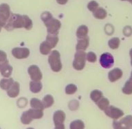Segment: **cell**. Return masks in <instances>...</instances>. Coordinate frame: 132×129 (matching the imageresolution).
<instances>
[{
	"label": "cell",
	"instance_id": "26",
	"mask_svg": "<svg viewBox=\"0 0 132 129\" xmlns=\"http://www.w3.org/2000/svg\"><path fill=\"white\" fill-rule=\"evenodd\" d=\"M96 104L98 107L101 109V111H104L105 110H106L109 106V100L107 98L103 97V98H102L98 102L96 103Z\"/></svg>",
	"mask_w": 132,
	"mask_h": 129
},
{
	"label": "cell",
	"instance_id": "13",
	"mask_svg": "<svg viewBox=\"0 0 132 129\" xmlns=\"http://www.w3.org/2000/svg\"><path fill=\"white\" fill-rule=\"evenodd\" d=\"M66 115L65 112L61 110H58L55 111L53 115V122L54 125L57 126L64 123L65 120Z\"/></svg>",
	"mask_w": 132,
	"mask_h": 129
},
{
	"label": "cell",
	"instance_id": "42",
	"mask_svg": "<svg viewBox=\"0 0 132 129\" xmlns=\"http://www.w3.org/2000/svg\"><path fill=\"white\" fill-rule=\"evenodd\" d=\"M125 2H129L132 5V0H125Z\"/></svg>",
	"mask_w": 132,
	"mask_h": 129
},
{
	"label": "cell",
	"instance_id": "17",
	"mask_svg": "<svg viewBox=\"0 0 132 129\" xmlns=\"http://www.w3.org/2000/svg\"><path fill=\"white\" fill-rule=\"evenodd\" d=\"M14 82L13 78H4L0 80V88L2 90L8 91Z\"/></svg>",
	"mask_w": 132,
	"mask_h": 129
},
{
	"label": "cell",
	"instance_id": "11",
	"mask_svg": "<svg viewBox=\"0 0 132 129\" xmlns=\"http://www.w3.org/2000/svg\"><path fill=\"white\" fill-rule=\"evenodd\" d=\"M13 68L10 65L8 60L4 63H0V73L4 78H10Z\"/></svg>",
	"mask_w": 132,
	"mask_h": 129
},
{
	"label": "cell",
	"instance_id": "33",
	"mask_svg": "<svg viewBox=\"0 0 132 129\" xmlns=\"http://www.w3.org/2000/svg\"><path fill=\"white\" fill-rule=\"evenodd\" d=\"M52 18H53L52 14L51 12H48V11H45V12H42V14H41V19L43 22V23H47Z\"/></svg>",
	"mask_w": 132,
	"mask_h": 129
},
{
	"label": "cell",
	"instance_id": "40",
	"mask_svg": "<svg viewBox=\"0 0 132 129\" xmlns=\"http://www.w3.org/2000/svg\"><path fill=\"white\" fill-rule=\"evenodd\" d=\"M54 129H65V125H64L63 124H62L55 126Z\"/></svg>",
	"mask_w": 132,
	"mask_h": 129
},
{
	"label": "cell",
	"instance_id": "8",
	"mask_svg": "<svg viewBox=\"0 0 132 129\" xmlns=\"http://www.w3.org/2000/svg\"><path fill=\"white\" fill-rule=\"evenodd\" d=\"M100 64L105 69H110L114 64V58L109 52H105L101 54L100 57Z\"/></svg>",
	"mask_w": 132,
	"mask_h": 129
},
{
	"label": "cell",
	"instance_id": "12",
	"mask_svg": "<svg viewBox=\"0 0 132 129\" xmlns=\"http://www.w3.org/2000/svg\"><path fill=\"white\" fill-rule=\"evenodd\" d=\"M123 72L120 68H115L108 73V79L111 82H115L122 77Z\"/></svg>",
	"mask_w": 132,
	"mask_h": 129
},
{
	"label": "cell",
	"instance_id": "20",
	"mask_svg": "<svg viewBox=\"0 0 132 129\" xmlns=\"http://www.w3.org/2000/svg\"><path fill=\"white\" fill-rule=\"evenodd\" d=\"M93 16L96 19L103 20V19H105L107 17V12L105 8H102V7H99L96 10H95L94 12H93Z\"/></svg>",
	"mask_w": 132,
	"mask_h": 129
},
{
	"label": "cell",
	"instance_id": "23",
	"mask_svg": "<svg viewBox=\"0 0 132 129\" xmlns=\"http://www.w3.org/2000/svg\"><path fill=\"white\" fill-rule=\"evenodd\" d=\"M30 107L32 109H39V110H42V111H43L45 109L42 101H41L39 99L32 98L30 100Z\"/></svg>",
	"mask_w": 132,
	"mask_h": 129
},
{
	"label": "cell",
	"instance_id": "25",
	"mask_svg": "<svg viewBox=\"0 0 132 129\" xmlns=\"http://www.w3.org/2000/svg\"><path fill=\"white\" fill-rule=\"evenodd\" d=\"M103 97V92L98 89L93 90L90 93L91 100L95 103H97Z\"/></svg>",
	"mask_w": 132,
	"mask_h": 129
},
{
	"label": "cell",
	"instance_id": "34",
	"mask_svg": "<svg viewBox=\"0 0 132 129\" xmlns=\"http://www.w3.org/2000/svg\"><path fill=\"white\" fill-rule=\"evenodd\" d=\"M87 9L93 13L95 10H96L99 8V4L97 2H96L94 0H92L87 4Z\"/></svg>",
	"mask_w": 132,
	"mask_h": 129
},
{
	"label": "cell",
	"instance_id": "27",
	"mask_svg": "<svg viewBox=\"0 0 132 129\" xmlns=\"http://www.w3.org/2000/svg\"><path fill=\"white\" fill-rule=\"evenodd\" d=\"M122 92L125 95L132 94V80H129L125 82V84L122 88Z\"/></svg>",
	"mask_w": 132,
	"mask_h": 129
},
{
	"label": "cell",
	"instance_id": "24",
	"mask_svg": "<svg viewBox=\"0 0 132 129\" xmlns=\"http://www.w3.org/2000/svg\"><path fill=\"white\" fill-rule=\"evenodd\" d=\"M42 102H43V105L44 106V108L47 109V108L51 107L54 105V98L52 96L48 94L44 96V98L42 100Z\"/></svg>",
	"mask_w": 132,
	"mask_h": 129
},
{
	"label": "cell",
	"instance_id": "29",
	"mask_svg": "<svg viewBox=\"0 0 132 129\" xmlns=\"http://www.w3.org/2000/svg\"><path fill=\"white\" fill-rule=\"evenodd\" d=\"M120 40L118 37H113L108 41L109 47L112 49H116L120 47Z\"/></svg>",
	"mask_w": 132,
	"mask_h": 129
},
{
	"label": "cell",
	"instance_id": "32",
	"mask_svg": "<svg viewBox=\"0 0 132 129\" xmlns=\"http://www.w3.org/2000/svg\"><path fill=\"white\" fill-rule=\"evenodd\" d=\"M77 87L74 84H68L65 87V93L67 95H73L77 91Z\"/></svg>",
	"mask_w": 132,
	"mask_h": 129
},
{
	"label": "cell",
	"instance_id": "9",
	"mask_svg": "<svg viewBox=\"0 0 132 129\" xmlns=\"http://www.w3.org/2000/svg\"><path fill=\"white\" fill-rule=\"evenodd\" d=\"M28 73L32 81H41L43 78V74L38 66L32 65L28 69Z\"/></svg>",
	"mask_w": 132,
	"mask_h": 129
},
{
	"label": "cell",
	"instance_id": "22",
	"mask_svg": "<svg viewBox=\"0 0 132 129\" xmlns=\"http://www.w3.org/2000/svg\"><path fill=\"white\" fill-rule=\"evenodd\" d=\"M51 46L46 42V41H43L41 43L40 47H39V51L41 52V54L43 55H48L51 53L52 51Z\"/></svg>",
	"mask_w": 132,
	"mask_h": 129
},
{
	"label": "cell",
	"instance_id": "1",
	"mask_svg": "<svg viewBox=\"0 0 132 129\" xmlns=\"http://www.w3.org/2000/svg\"><path fill=\"white\" fill-rule=\"evenodd\" d=\"M24 26L23 23V15L19 14L12 13L10 15V18L7 21L4 28L7 31H12L14 29L22 28Z\"/></svg>",
	"mask_w": 132,
	"mask_h": 129
},
{
	"label": "cell",
	"instance_id": "15",
	"mask_svg": "<svg viewBox=\"0 0 132 129\" xmlns=\"http://www.w3.org/2000/svg\"><path fill=\"white\" fill-rule=\"evenodd\" d=\"M89 45V39L88 37L84 39H78L76 45V51H85Z\"/></svg>",
	"mask_w": 132,
	"mask_h": 129
},
{
	"label": "cell",
	"instance_id": "18",
	"mask_svg": "<svg viewBox=\"0 0 132 129\" xmlns=\"http://www.w3.org/2000/svg\"><path fill=\"white\" fill-rule=\"evenodd\" d=\"M27 112L32 119H39L43 117V111L42 110L30 109L27 111Z\"/></svg>",
	"mask_w": 132,
	"mask_h": 129
},
{
	"label": "cell",
	"instance_id": "6",
	"mask_svg": "<svg viewBox=\"0 0 132 129\" xmlns=\"http://www.w3.org/2000/svg\"><path fill=\"white\" fill-rule=\"evenodd\" d=\"M12 12L10 11V7L8 4L3 3L0 4V24L3 28H4Z\"/></svg>",
	"mask_w": 132,
	"mask_h": 129
},
{
	"label": "cell",
	"instance_id": "47",
	"mask_svg": "<svg viewBox=\"0 0 132 129\" xmlns=\"http://www.w3.org/2000/svg\"><path fill=\"white\" fill-rule=\"evenodd\" d=\"M131 129H132V127H131Z\"/></svg>",
	"mask_w": 132,
	"mask_h": 129
},
{
	"label": "cell",
	"instance_id": "39",
	"mask_svg": "<svg viewBox=\"0 0 132 129\" xmlns=\"http://www.w3.org/2000/svg\"><path fill=\"white\" fill-rule=\"evenodd\" d=\"M58 4L60 5H65L68 3V0H56Z\"/></svg>",
	"mask_w": 132,
	"mask_h": 129
},
{
	"label": "cell",
	"instance_id": "46",
	"mask_svg": "<svg viewBox=\"0 0 132 129\" xmlns=\"http://www.w3.org/2000/svg\"><path fill=\"white\" fill-rule=\"evenodd\" d=\"M0 129H2V128H0Z\"/></svg>",
	"mask_w": 132,
	"mask_h": 129
},
{
	"label": "cell",
	"instance_id": "4",
	"mask_svg": "<svg viewBox=\"0 0 132 129\" xmlns=\"http://www.w3.org/2000/svg\"><path fill=\"white\" fill-rule=\"evenodd\" d=\"M132 127V115H127L120 119L113 120V129H131Z\"/></svg>",
	"mask_w": 132,
	"mask_h": 129
},
{
	"label": "cell",
	"instance_id": "44",
	"mask_svg": "<svg viewBox=\"0 0 132 129\" xmlns=\"http://www.w3.org/2000/svg\"><path fill=\"white\" fill-rule=\"evenodd\" d=\"M2 28H3V27H2V25H1V24H0V32H1V31H2Z\"/></svg>",
	"mask_w": 132,
	"mask_h": 129
},
{
	"label": "cell",
	"instance_id": "10",
	"mask_svg": "<svg viewBox=\"0 0 132 129\" xmlns=\"http://www.w3.org/2000/svg\"><path fill=\"white\" fill-rule=\"evenodd\" d=\"M30 53V49L27 47H14L12 49V55L16 59L27 58Z\"/></svg>",
	"mask_w": 132,
	"mask_h": 129
},
{
	"label": "cell",
	"instance_id": "35",
	"mask_svg": "<svg viewBox=\"0 0 132 129\" xmlns=\"http://www.w3.org/2000/svg\"><path fill=\"white\" fill-rule=\"evenodd\" d=\"M86 59L89 63H95L97 61V56L94 52H93V51H89L88 53H87Z\"/></svg>",
	"mask_w": 132,
	"mask_h": 129
},
{
	"label": "cell",
	"instance_id": "41",
	"mask_svg": "<svg viewBox=\"0 0 132 129\" xmlns=\"http://www.w3.org/2000/svg\"><path fill=\"white\" fill-rule=\"evenodd\" d=\"M129 56H130V57H131V65L132 66V48L130 49Z\"/></svg>",
	"mask_w": 132,
	"mask_h": 129
},
{
	"label": "cell",
	"instance_id": "2",
	"mask_svg": "<svg viewBox=\"0 0 132 129\" xmlns=\"http://www.w3.org/2000/svg\"><path fill=\"white\" fill-rule=\"evenodd\" d=\"M48 63L54 72H59L62 70L61 54L57 50H53L48 56Z\"/></svg>",
	"mask_w": 132,
	"mask_h": 129
},
{
	"label": "cell",
	"instance_id": "43",
	"mask_svg": "<svg viewBox=\"0 0 132 129\" xmlns=\"http://www.w3.org/2000/svg\"><path fill=\"white\" fill-rule=\"evenodd\" d=\"M129 79H130V80H132V71H131V76H130Z\"/></svg>",
	"mask_w": 132,
	"mask_h": 129
},
{
	"label": "cell",
	"instance_id": "37",
	"mask_svg": "<svg viewBox=\"0 0 132 129\" xmlns=\"http://www.w3.org/2000/svg\"><path fill=\"white\" fill-rule=\"evenodd\" d=\"M124 35L127 37H130L132 35V28L130 25H127L123 29Z\"/></svg>",
	"mask_w": 132,
	"mask_h": 129
},
{
	"label": "cell",
	"instance_id": "14",
	"mask_svg": "<svg viewBox=\"0 0 132 129\" xmlns=\"http://www.w3.org/2000/svg\"><path fill=\"white\" fill-rule=\"evenodd\" d=\"M7 91V95L11 98H15L18 96L20 92V84L18 82L14 81L10 88Z\"/></svg>",
	"mask_w": 132,
	"mask_h": 129
},
{
	"label": "cell",
	"instance_id": "16",
	"mask_svg": "<svg viewBox=\"0 0 132 129\" xmlns=\"http://www.w3.org/2000/svg\"><path fill=\"white\" fill-rule=\"evenodd\" d=\"M88 32L89 29L88 27L85 25H81L78 27L77 30H76V37L78 38V39H84L85 37H88Z\"/></svg>",
	"mask_w": 132,
	"mask_h": 129
},
{
	"label": "cell",
	"instance_id": "30",
	"mask_svg": "<svg viewBox=\"0 0 132 129\" xmlns=\"http://www.w3.org/2000/svg\"><path fill=\"white\" fill-rule=\"evenodd\" d=\"M23 23H24L23 28L27 30H30L33 27L32 21L28 15H26V14L23 15Z\"/></svg>",
	"mask_w": 132,
	"mask_h": 129
},
{
	"label": "cell",
	"instance_id": "31",
	"mask_svg": "<svg viewBox=\"0 0 132 129\" xmlns=\"http://www.w3.org/2000/svg\"><path fill=\"white\" fill-rule=\"evenodd\" d=\"M33 119L30 117V116L28 115V113L26 111H24L22 113V115L21 116V122L23 124L25 125H28L29 124H30L32 122Z\"/></svg>",
	"mask_w": 132,
	"mask_h": 129
},
{
	"label": "cell",
	"instance_id": "45",
	"mask_svg": "<svg viewBox=\"0 0 132 129\" xmlns=\"http://www.w3.org/2000/svg\"><path fill=\"white\" fill-rule=\"evenodd\" d=\"M27 129H35V128H28Z\"/></svg>",
	"mask_w": 132,
	"mask_h": 129
},
{
	"label": "cell",
	"instance_id": "5",
	"mask_svg": "<svg viewBox=\"0 0 132 129\" xmlns=\"http://www.w3.org/2000/svg\"><path fill=\"white\" fill-rule=\"evenodd\" d=\"M47 28V32L50 35H58L59 30L61 28V23L59 19L52 18V19L44 23Z\"/></svg>",
	"mask_w": 132,
	"mask_h": 129
},
{
	"label": "cell",
	"instance_id": "3",
	"mask_svg": "<svg viewBox=\"0 0 132 129\" xmlns=\"http://www.w3.org/2000/svg\"><path fill=\"white\" fill-rule=\"evenodd\" d=\"M86 55L84 51H76L74 55V59L72 63V66L74 70L77 71H81L84 69L86 63Z\"/></svg>",
	"mask_w": 132,
	"mask_h": 129
},
{
	"label": "cell",
	"instance_id": "36",
	"mask_svg": "<svg viewBox=\"0 0 132 129\" xmlns=\"http://www.w3.org/2000/svg\"><path fill=\"white\" fill-rule=\"evenodd\" d=\"M78 107H79V103L76 100L70 101L68 105V107L71 111H76V109H78Z\"/></svg>",
	"mask_w": 132,
	"mask_h": 129
},
{
	"label": "cell",
	"instance_id": "28",
	"mask_svg": "<svg viewBox=\"0 0 132 129\" xmlns=\"http://www.w3.org/2000/svg\"><path fill=\"white\" fill-rule=\"evenodd\" d=\"M70 129H85L84 122L80 119H76L70 123Z\"/></svg>",
	"mask_w": 132,
	"mask_h": 129
},
{
	"label": "cell",
	"instance_id": "21",
	"mask_svg": "<svg viewBox=\"0 0 132 129\" xmlns=\"http://www.w3.org/2000/svg\"><path fill=\"white\" fill-rule=\"evenodd\" d=\"M45 41L53 49V48H54L56 46L58 42H59V37H58V35H50V34H48L47 35V37H46Z\"/></svg>",
	"mask_w": 132,
	"mask_h": 129
},
{
	"label": "cell",
	"instance_id": "19",
	"mask_svg": "<svg viewBox=\"0 0 132 129\" xmlns=\"http://www.w3.org/2000/svg\"><path fill=\"white\" fill-rule=\"evenodd\" d=\"M43 88V84L41 81H31L30 82V90L33 93H38Z\"/></svg>",
	"mask_w": 132,
	"mask_h": 129
},
{
	"label": "cell",
	"instance_id": "38",
	"mask_svg": "<svg viewBox=\"0 0 132 129\" xmlns=\"http://www.w3.org/2000/svg\"><path fill=\"white\" fill-rule=\"evenodd\" d=\"M7 54L5 51L0 50V63L7 61Z\"/></svg>",
	"mask_w": 132,
	"mask_h": 129
},
{
	"label": "cell",
	"instance_id": "7",
	"mask_svg": "<svg viewBox=\"0 0 132 129\" xmlns=\"http://www.w3.org/2000/svg\"><path fill=\"white\" fill-rule=\"evenodd\" d=\"M104 112L107 117H110L111 119H113V120H117V119H120L124 115V112L122 111L121 109L114 107V106H112V105H111V106L109 105L108 108L104 111Z\"/></svg>",
	"mask_w": 132,
	"mask_h": 129
}]
</instances>
